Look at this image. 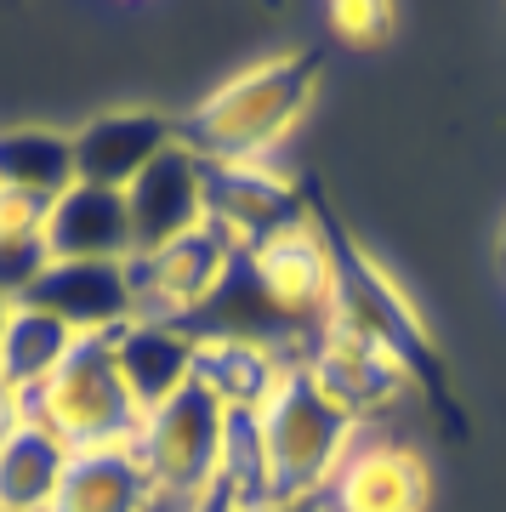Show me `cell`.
I'll return each instance as SVG.
<instances>
[{
    "label": "cell",
    "instance_id": "5bb4252c",
    "mask_svg": "<svg viewBox=\"0 0 506 512\" xmlns=\"http://www.w3.org/2000/svg\"><path fill=\"white\" fill-rule=\"evenodd\" d=\"M302 365L290 353L268 348V342H245V336H211L194 330V387L211 393L222 410H256L285 387V376Z\"/></svg>",
    "mask_w": 506,
    "mask_h": 512
},
{
    "label": "cell",
    "instance_id": "44dd1931",
    "mask_svg": "<svg viewBox=\"0 0 506 512\" xmlns=\"http://www.w3.org/2000/svg\"><path fill=\"white\" fill-rule=\"evenodd\" d=\"M211 490L228 495L245 512L268 507V444H262V416L256 410H228L222 416V450H217Z\"/></svg>",
    "mask_w": 506,
    "mask_h": 512
},
{
    "label": "cell",
    "instance_id": "6da1fadb",
    "mask_svg": "<svg viewBox=\"0 0 506 512\" xmlns=\"http://www.w3.org/2000/svg\"><path fill=\"white\" fill-rule=\"evenodd\" d=\"M313 92H319L313 52L262 57L199 97L194 114L177 126V137L199 160H273V148L302 126Z\"/></svg>",
    "mask_w": 506,
    "mask_h": 512
},
{
    "label": "cell",
    "instance_id": "ac0fdd59",
    "mask_svg": "<svg viewBox=\"0 0 506 512\" xmlns=\"http://www.w3.org/2000/svg\"><path fill=\"white\" fill-rule=\"evenodd\" d=\"M69 444L52 427L18 421L12 439L0 444V512H52L57 484L69 473Z\"/></svg>",
    "mask_w": 506,
    "mask_h": 512
},
{
    "label": "cell",
    "instance_id": "d6986e66",
    "mask_svg": "<svg viewBox=\"0 0 506 512\" xmlns=\"http://www.w3.org/2000/svg\"><path fill=\"white\" fill-rule=\"evenodd\" d=\"M0 188L29 200H63L74 188V137L52 126H6L0 131Z\"/></svg>",
    "mask_w": 506,
    "mask_h": 512
},
{
    "label": "cell",
    "instance_id": "9a60e30c",
    "mask_svg": "<svg viewBox=\"0 0 506 512\" xmlns=\"http://www.w3.org/2000/svg\"><path fill=\"white\" fill-rule=\"evenodd\" d=\"M46 251L52 262H131L137 245H131L126 194L74 183L46 211Z\"/></svg>",
    "mask_w": 506,
    "mask_h": 512
},
{
    "label": "cell",
    "instance_id": "2e32d148",
    "mask_svg": "<svg viewBox=\"0 0 506 512\" xmlns=\"http://www.w3.org/2000/svg\"><path fill=\"white\" fill-rule=\"evenodd\" d=\"M114 365L120 382L131 387V399L148 410H160L165 399H177L182 387H194V330L188 325H160V319H131L114 330Z\"/></svg>",
    "mask_w": 506,
    "mask_h": 512
},
{
    "label": "cell",
    "instance_id": "7402d4cb",
    "mask_svg": "<svg viewBox=\"0 0 506 512\" xmlns=\"http://www.w3.org/2000/svg\"><path fill=\"white\" fill-rule=\"evenodd\" d=\"M46 268H52L46 234H29V239L0 234V296H6V302H29V291L40 285Z\"/></svg>",
    "mask_w": 506,
    "mask_h": 512
},
{
    "label": "cell",
    "instance_id": "ba28073f",
    "mask_svg": "<svg viewBox=\"0 0 506 512\" xmlns=\"http://www.w3.org/2000/svg\"><path fill=\"white\" fill-rule=\"evenodd\" d=\"M302 376H308V382L319 387V399L336 404L353 427L387 416V410H398L404 399L421 393V387L410 382V370L398 365L393 353H381L376 342H364L359 330L336 325V319L308 342Z\"/></svg>",
    "mask_w": 506,
    "mask_h": 512
},
{
    "label": "cell",
    "instance_id": "f1b7e54d",
    "mask_svg": "<svg viewBox=\"0 0 506 512\" xmlns=\"http://www.w3.org/2000/svg\"><path fill=\"white\" fill-rule=\"evenodd\" d=\"M501 256H506V228H501Z\"/></svg>",
    "mask_w": 506,
    "mask_h": 512
},
{
    "label": "cell",
    "instance_id": "603a6c76",
    "mask_svg": "<svg viewBox=\"0 0 506 512\" xmlns=\"http://www.w3.org/2000/svg\"><path fill=\"white\" fill-rule=\"evenodd\" d=\"M330 29L353 46H376L387 29H393V6L381 0H347V6H330Z\"/></svg>",
    "mask_w": 506,
    "mask_h": 512
},
{
    "label": "cell",
    "instance_id": "7a4b0ae2",
    "mask_svg": "<svg viewBox=\"0 0 506 512\" xmlns=\"http://www.w3.org/2000/svg\"><path fill=\"white\" fill-rule=\"evenodd\" d=\"M18 416L35 421V427H52L69 450H103V444L137 439L143 404L120 382L114 336H80L52 382L18 393Z\"/></svg>",
    "mask_w": 506,
    "mask_h": 512
},
{
    "label": "cell",
    "instance_id": "30bf717a",
    "mask_svg": "<svg viewBox=\"0 0 506 512\" xmlns=\"http://www.w3.org/2000/svg\"><path fill=\"white\" fill-rule=\"evenodd\" d=\"M69 137H74V183L126 194L148 165L177 143V126L154 109H114V114H91Z\"/></svg>",
    "mask_w": 506,
    "mask_h": 512
},
{
    "label": "cell",
    "instance_id": "52a82bcc",
    "mask_svg": "<svg viewBox=\"0 0 506 512\" xmlns=\"http://www.w3.org/2000/svg\"><path fill=\"white\" fill-rule=\"evenodd\" d=\"M239 262L251 268L262 296L308 342L330 325V313H336V234L319 217H302V222H290V228H279L273 239L251 245Z\"/></svg>",
    "mask_w": 506,
    "mask_h": 512
},
{
    "label": "cell",
    "instance_id": "f546056e",
    "mask_svg": "<svg viewBox=\"0 0 506 512\" xmlns=\"http://www.w3.org/2000/svg\"><path fill=\"white\" fill-rule=\"evenodd\" d=\"M154 512H177V507H154Z\"/></svg>",
    "mask_w": 506,
    "mask_h": 512
},
{
    "label": "cell",
    "instance_id": "4fadbf2b",
    "mask_svg": "<svg viewBox=\"0 0 506 512\" xmlns=\"http://www.w3.org/2000/svg\"><path fill=\"white\" fill-rule=\"evenodd\" d=\"M29 308L63 319L74 336H114L131 325L126 262H52L29 291Z\"/></svg>",
    "mask_w": 506,
    "mask_h": 512
},
{
    "label": "cell",
    "instance_id": "5b68a950",
    "mask_svg": "<svg viewBox=\"0 0 506 512\" xmlns=\"http://www.w3.org/2000/svg\"><path fill=\"white\" fill-rule=\"evenodd\" d=\"M330 319L359 330L381 353H393L416 387H438V353L427 342L421 313L410 308V296L398 291L393 279L381 274L376 256H364L353 239H336V313Z\"/></svg>",
    "mask_w": 506,
    "mask_h": 512
},
{
    "label": "cell",
    "instance_id": "9c48e42d",
    "mask_svg": "<svg viewBox=\"0 0 506 512\" xmlns=\"http://www.w3.org/2000/svg\"><path fill=\"white\" fill-rule=\"evenodd\" d=\"M199 200H205V228H217L239 256L308 217L302 183L273 160H205Z\"/></svg>",
    "mask_w": 506,
    "mask_h": 512
},
{
    "label": "cell",
    "instance_id": "8992f818",
    "mask_svg": "<svg viewBox=\"0 0 506 512\" xmlns=\"http://www.w3.org/2000/svg\"><path fill=\"white\" fill-rule=\"evenodd\" d=\"M239 251L217 228L199 222L194 234L171 239L160 251H143L126 262L131 279V319H160V325H188L205 313V302L222 291V279L234 274Z\"/></svg>",
    "mask_w": 506,
    "mask_h": 512
},
{
    "label": "cell",
    "instance_id": "484cf974",
    "mask_svg": "<svg viewBox=\"0 0 506 512\" xmlns=\"http://www.w3.org/2000/svg\"><path fill=\"white\" fill-rule=\"evenodd\" d=\"M182 512H245V507H234L228 495H217V490H211V495H199L194 507H182Z\"/></svg>",
    "mask_w": 506,
    "mask_h": 512
},
{
    "label": "cell",
    "instance_id": "d4e9b609",
    "mask_svg": "<svg viewBox=\"0 0 506 512\" xmlns=\"http://www.w3.org/2000/svg\"><path fill=\"white\" fill-rule=\"evenodd\" d=\"M18 421H23V416H18V393L0 382V444L12 439V427H18Z\"/></svg>",
    "mask_w": 506,
    "mask_h": 512
},
{
    "label": "cell",
    "instance_id": "277c9868",
    "mask_svg": "<svg viewBox=\"0 0 506 512\" xmlns=\"http://www.w3.org/2000/svg\"><path fill=\"white\" fill-rule=\"evenodd\" d=\"M222 416L228 410L211 393H199V387H182L177 399H165L160 410L143 416L131 450L148 467L165 507L182 512V507H194L199 495H211L217 450H222Z\"/></svg>",
    "mask_w": 506,
    "mask_h": 512
},
{
    "label": "cell",
    "instance_id": "3957f363",
    "mask_svg": "<svg viewBox=\"0 0 506 512\" xmlns=\"http://www.w3.org/2000/svg\"><path fill=\"white\" fill-rule=\"evenodd\" d=\"M262 444H268V501H319L342 461L359 450V427L319 399L302 365L262 404Z\"/></svg>",
    "mask_w": 506,
    "mask_h": 512
},
{
    "label": "cell",
    "instance_id": "8fae6325",
    "mask_svg": "<svg viewBox=\"0 0 506 512\" xmlns=\"http://www.w3.org/2000/svg\"><path fill=\"white\" fill-rule=\"evenodd\" d=\"M199 177H205V160L177 137V143L165 148L160 160L126 188V217H131V245H137V256L160 251V245L194 234L199 222H205Z\"/></svg>",
    "mask_w": 506,
    "mask_h": 512
},
{
    "label": "cell",
    "instance_id": "e0dca14e",
    "mask_svg": "<svg viewBox=\"0 0 506 512\" xmlns=\"http://www.w3.org/2000/svg\"><path fill=\"white\" fill-rule=\"evenodd\" d=\"M154 507H165V501L131 444L74 450L52 501V512H154Z\"/></svg>",
    "mask_w": 506,
    "mask_h": 512
},
{
    "label": "cell",
    "instance_id": "7c38bea8",
    "mask_svg": "<svg viewBox=\"0 0 506 512\" xmlns=\"http://www.w3.org/2000/svg\"><path fill=\"white\" fill-rule=\"evenodd\" d=\"M325 512H427L433 507V473L416 450L404 444H359L342 461L319 495Z\"/></svg>",
    "mask_w": 506,
    "mask_h": 512
},
{
    "label": "cell",
    "instance_id": "cb8c5ba5",
    "mask_svg": "<svg viewBox=\"0 0 506 512\" xmlns=\"http://www.w3.org/2000/svg\"><path fill=\"white\" fill-rule=\"evenodd\" d=\"M46 200H29V194H12V188H0V234L12 239H29V234H46Z\"/></svg>",
    "mask_w": 506,
    "mask_h": 512
},
{
    "label": "cell",
    "instance_id": "4316f807",
    "mask_svg": "<svg viewBox=\"0 0 506 512\" xmlns=\"http://www.w3.org/2000/svg\"><path fill=\"white\" fill-rule=\"evenodd\" d=\"M256 512H325L319 501H268V507H256Z\"/></svg>",
    "mask_w": 506,
    "mask_h": 512
},
{
    "label": "cell",
    "instance_id": "ffe728a7",
    "mask_svg": "<svg viewBox=\"0 0 506 512\" xmlns=\"http://www.w3.org/2000/svg\"><path fill=\"white\" fill-rule=\"evenodd\" d=\"M74 342H80V336H74L63 319H52V313L18 302L12 325H6V342H0V382L12 387V393H23V387H46L57 376V365L74 353Z\"/></svg>",
    "mask_w": 506,
    "mask_h": 512
},
{
    "label": "cell",
    "instance_id": "83f0119b",
    "mask_svg": "<svg viewBox=\"0 0 506 512\" xmlns=\"http://www.w3.org/2000/svg\"><path fill=\"white\" fill-rule=\"evenodd\" d=\"M12 313H18V302H6V296H0V342H6V325H12Z\"/></svg>",
    "mask_w": 506,
    "mask_h": 512
}]
</instances>
